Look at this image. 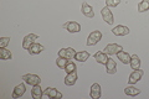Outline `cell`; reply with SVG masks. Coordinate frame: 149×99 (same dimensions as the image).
I'll return each instance as SVG.
<instances>
[{"label":"cell","mask_w":149,"mask_h":99,"mask_svg":"<svg viewBox=\"0 0 149 99\" xmlns=\"http://www.w3.org/2000/svg\"><path fill=\"white\" fill-rule=\"evenodd\" d=\"M147 10H149V0H142V1L138 4V11L144 12Z\"/></svg>","instance_id":"24"},{"label":"cell","mask_w":149,"mask_h":99,"mask_svg":"<svg viewBox=\"0 0 149 99\" xmlns=\"http://www.w3.org/2000/svg\"><path fill=\"white\" fill-rule=\"evenodd\" d=\"M123 50V47L120 46V45H117V44H109V45H107L106 46V48H104V52L107 55H117L119 51H122Z\"/></svg>","instance_id":"5"},{"label":"cell","mask_w":149,"mask_h":99,"mask_svg":"<svg viewBox=\"0 0 149 99\" xmlns=\"http://www.w3.org/2000/svg\"><path fill=\"white\" fill-rule=\"evenodd\" d=\"M101 39H102V32L101 31H93L90 34V36H88L86 45L87 46H95L101 41Z\"/></svg>","instance_id":"1"},{"label":"cell","mask_w":149,"mask_h":99,"mask_svg":"<svg viewBox=\"0 0 149 99\" xmlns=\"http://www.w3.org/2000/svg\"><path fill=\"white\" fill-rule=\"evenodd\" d=\"M112 32L116 35V36H127L129 34V29L127 26H123V25H118L116 26L113 30H112Z\"/></svg>","instance_id":"11"},{"label":"cell","mask_w":149,"mask_h":99,"mask_svg":"<svg viewBox=\"0 0 149 99\" xmlns=\"http://www.w3.org/2000/svg\"><path fill=\"white\" fill-rule=\"evenodd\" d=\"M63 69L66 71L67 73H71V72H73V71H76V64H74L72 61H68L67 64L65 66V68H63Z\"/></svg>","instance_id":"25"},{"label":"cell","mask_w":149,"mask_h":99,"mask_svg":"<svg viewBox=\"0 0 149 99\" xmlns=\"http://www.w3.org/2000/svg\"><path fill=\"white\" fill-rule=\"evenodd\" d=\"M44 96L47 98H52V99H61L62 98V94L56 88H46L44 92Z\"/></svg>","instance_id":"8"},{"label":"cell","mask_w":149,"mask_h":99,"mask_svg":"<svg viewBox=\"0 0 149 99\" xmlns=\"http://www.w3.org/2000/svg\"><path fill=\"white\" fill-rule=\"evenodd\" d=\"M108 55H107L106 52H96L95 53V60L98 62L100 64H104L107 63V61H108Z\"/></svg>","instance_id":"18"},{"label":"cell","mask_w":149,"mask_h":99,"mask_svg":"<svg viewBox=\"0 0 149 99\" xmlns=\"http://www.w3.org/2000/svg\"><path fill=\"white\" fill-rule=\"evenodd\" d=\"M31 97L34 98V99H41V98L44 97V92H42V89H41L40 84H37V86H32Z\"/></svg>","instance_id":"16"},{"label":"cell","mask_w":149,"mask_h":99,"mask_svg":"<svg viewBox=\"0 0 149 99\" xmlns=\"http://www.w3.org/2000/svg\"><path fill=\"white\" fill-rule=\"evenodd\" d=\"M88 58H90V53L87 51H80V52H77L76 56H74V60H77L78 62H85Z\"/></svg>","instance_id":"22"},{"label":"cell","mask_w":149,"mask_h":99,"mask_svg":"<svg viewBox=\"0 0 149 99\" xmlns=\"http://www.w3.org/2000/svg\"><path fill=\"white\" fill-rule=\"evenodd\" d=\"M117 57H118V60H119L122 63H124V64H129V62H130V57H132V56H129V53L124 52V51H119V52L117 53Z\"/></svg>","instance_id":"19"},{"label":"cell","mask_w":149,"mask_h":99,"mask_svg":"<svg viewBox=\"0 0 149 99\" xmlns=\"http://www.w3.org/2000/svg\"><path fill=\"white\" fill-rule=\"evenodd\" d=\"M101 14H102V17H103V20L107 22V24H109V25H112L113 24V14H112V11L109 10V8L108 6H106L103 8L101 10Z\"/></svg>","instance_id":"9"},{"label":"cell","mask_w":149,"mask_h":99,"mask_svg":"<svg viewBox=\"0 0 149 99\" xmlns=\"http://www.w3.org/2000/svg\"><path fill=\"white\" fill-rule=\"evenodd\" d=\"M0 58L3 61H6V60H11L13 58V55L9 50H6L5 47H1V50H0Z\"/></svg>","instance_id":"23"},{"label":"cell","mask_w":149,"mask_h":99,"mask_svg":"<svg viewBox=\"0 0 149 99\" xmlns=\"http://www.w3.org/2000/svg\"><path fill=\"white\" fill-rule=\"evenodd\" d=\"M76 82H77V72L76 71H73L71 73H67L66 78H65V84H66V86H73Z\"/></svg>","instance_id":"15"},{"label":"cell","mask_w":149,"mask_h":99,"mask_svg":"<svg viewBox=\"0 0 149 99\" xmlns=\"http://www.w3.org/2000/svg\"><path fill=\"white\" fill-rule=\"evenodd\" d=\"M39 39V36L35 35V34H30V35H26L24 37V40H22V47H24L25 50H29V47L34 44V42Z\"/></svg>","instance_id":"7"},{"label":"cell","mask_w":149,"mask_h":99,"mask_svg":"<svg viewBox=\"0 0 149 99\" xmlns=\"http://www.w3.org/2000/svg\"><path fill=\"white\" fill-rule=\"evenodd\" d=\"M27 51H29L30 55H39L40 52H42V51H44V46L34 42V44L29 47V50H27Z\"/></svg>","instance_id":"17"},{"label":"cell","mask_w":149,"mask_h":99,"mask_svg":"<svg viewBox=\"0 0 149 99\" xmlns=\"http://www.w3.org/2000/svg\"><path fill=\"white\" fill-rule=\"evenodd\" d=\"M82 14L85 15L86 17H95V11H93L92 6L90 5V4L87 3H83L82 4Z\"/></svg>","instance_id":"14"},{"label":"cell","mask_w":149,"mask_h":99,"mask_svg":"<svg viewBox=\"0 0 149 99\" xmlns=\"http://www.w3.org/2000/svg\"><path fill=\"white\" fill-rule=\"evenodd\" d=\"M67 62H68V60L65 58V57H58L56 60V64H57L60 68H65V66L67 64Z\"/></svg>","instance_id":"26"},{"label":"cell","mask_w":149,"mask_h":99,"mask_svg":"<svg viewBox=\"0 0 149 99\" xmlns=\"http://www.w3.org/2000/svg\"><path fill=\"white\" fill-rule=\"evenodd\" d=\"M106 4L108 8H116L120 4V0H106Z\"/></svg>","instance_id":"27"},{"label":"cell","mask_w":149,"mask_h":99,"mask_svg":"<svg viewBox=\"0 0 149 99\" xmlns=\"http://www.w3.org/2000/svg\"><path fill=\"white\" fill-rule=\"evenodd\" d=\"M143 74H144V72L141 68H139V69H134V72L130 73V76L128 78V83L129 84H136L137 82H139V79L143 77Z\"/></svg>","instance_id":"6"},{"label":"cell","mask_w":149,"mask_h":99,"mask_svg":"<svg viewBox=\"0 0 149 99\" xmlns=\"http://www.w3.org/2000/svg\"><path fill=\"white\" fill-rule=\"evenodd\" d=\"M26 92V87L24 83H20L14 88V92H13V98H20L24 96V93Z\"/></svg>","instance_id":"13"},{"label":"cell","mask_w":149,"mask_h":99,"mask_svg":"<svg viewBox=\"0 0 149 99\" xmlns=\"http://www.w3.org/2000/svg\"><path fill=\"white\" fill-rule=\"evenodd\" d=\"M10 42V37H1L0 39V47H5Z\"/></svg>","instance_id":"28"},{"label":"cell","mask_w":149,"mask_h":99,"mask_svg":"<svg viewBox=\"0 0 149 99\" xmlns=\"http://www.w3.org/2000/svg\"><path fill=\"white\" fill-rule=\"evenodd\" d=\"M124 93L129 97H136V96H138V94H141V89L133 87V84H130V86H128L124 89Z\"/></svg>","instance_id":"20"},{"label":"cell","mask_w":149,"mask_h":99,"mask_svg":"<svg viewBox=\"0 0 149 99\" xmlns=\"http://www.w3.org/2000/svg\"><path fill=\"white\" fill-rule=\"evenodd\" d=\"M63 29H66L68 32H71V34H74V32L81 31V25L76 21H68L66 24H63Z\"/></svg>","instance_id":"3"},{"label":"cell","mask_w":149,"mask_h":99,"mask_svg":"<svg viewBox=\"0 0 149 99\" xmlns=\"http://www.w3.org/2000/svg\"><path fill=\"white\" fill-rule=\"evenodd\" d=\"M101 94H102L101 86L98 83H93L92 87H91V92H90L91 98L92 99H98V98H101Z\"/></svg>","instance_id":"10"},{"label":"cell","mask_w":149,"mask_h":99,"mask_svg":"<svg viewBox=\"0 0 149 99\" xmlns=\"http://www.w3.org/2000/svg\"><path fill=\"white\" fill-rule=\"evenodd\" d=\"M106 72L108 74H114L117 72V63H116L114 60L108 58V61L106 63Z\"/></svg>","instance_id":"12"},{"label":"cell","mask_w":149,"mask_h":99,"mask_svg":"<svg viewBox=\"0 0 149 99\" xmlns=\"http://www.w3.org/2000/svg\"><path fill=\"white\" fill-rule=\"evenodd\" d=\"M22 79L26 84H30V86H37L41 83V78L36 74H25V76H22Z\"/></svg>","instance_id":"2"},{"label":"cell","mask_w":149,"mask_h":99,"mask_svg":"<svg viewBox=\"0 0 149 99\" xmlns=\"http://www.w3.org/2000/svg\"><path fill=\"white\" fill-rule=\"evenodd\" d=\"M130 67H132V69H139L141 68V60H139V56L137 55H133L132 57H130Z\"/></svg>","instance_id":"21"},{"label":"cell","mask_w":149,"mask_h":99,"mask_svg":"<svg viewBox=\"0 0 149 99\" xmlns=\"http://www.w3.org/2000/svg\"><path fill=\"white\" fill-rule=\"evenodd\" d=\"M76 53L77 52L73 48H71V47H70V48H62V50L58 51V57H65L67 60H73Z\"/></svg>","instance_id":"4"}]
</instances>
